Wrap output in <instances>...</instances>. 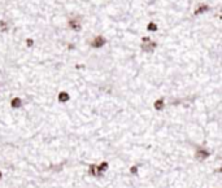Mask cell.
Returning <instances> with one entry per match:
<instances>
[{
    "mask_svg": "<svg viewBox=\"0 0 222 188\" xmlns=\"http://www.w3.org/2000/svg\"><path fill=\"white\" fill-rule=\"evenodd\" d=\"M156 47H157V44L155 42H152L150 38H146V36L143 38V40H142V49L143 51L152 52L153 49H156Z\"/></svg>",
    "mask_w": 222,
    "mask_h": 188,
    "instance_id": "6da1fadb",
    "label": "cell"
},
{
    "mask_svg": "<svg viewBox=\"0 0 222 188\" xmlns=\"http://www.w3.org/2000/svg\"><path fill=\"white\" fill-rule=\"evenodd\" d=\"M210 157V152L205 148H199L196 149L195 152V158L197 160V161H204V160L209 158Z\"/></svg>",
    "mask_w": 222,
    "mask_h": 188,
    "instance_id": "7a4b0ae2",
    "label": "cell"
},
{
    "mask_svg": "<svg viewBox=\"0 0 222 188\" xmlns=\"http://www.w3.org/2000/svg\"><path fill=\"white\" fill-rule=\"evenodd\" d=\"M89 173L91 174L92 176H95V178H100V176H103V173H101L100 170H99V167H98V165H90V167H89Z\"/></svg>",
    "mask_w": 222,
    "mask_h": 188,
    "instance_id": "3957f363",
    "label": "cell"
},
{
    "mask_svg": "<svg viewBox=\"0 0 222 188\" xmlns=\"http://www.w3.org/2000/svg\"><path fill=\"white\" fill-rule=\"evenodd\" d=\"M107 43V40H105L103 36H96V38L92 40V43H91V45L94 48H100V47H103V45Z\"/></svg>",
    "mask_w": 222,
    "mask_h": 188,
    "instance_id": "277c9868",
    "label": "cell"
},
{
    "mask_svg": "<svg viewBox=\"0 0 222 188\" xmlns=\"http://www.w3.org/2000/svg\"><path fill=\"white\" fill-rule=\"evenodd\" d=\"M22 100L20 99V97H15V99H12V101H11V107L12 108H15V109H20L21 107H22Z\"/></svg>",
    "mask_w": 222,
    "mask_h": 188,
    "instance_id": "5b68a950",
    "label": "cell"
},
{
    "mask_svg": "<svg viewBox=\"0 0 222 188\" xmlns=\"http://www.w3.org/2000/svg\"><path fill=\"white\" fill-rule=\"evenodd\" d=\"M69 26H70L73 30H77V31L81 30V22L77 21L76 18H74V20H70V22H69Z\"/></svg>",
    "mask_w": 222,
    "mask_h": 188,
    "instance_id": "8992f818",
    "label": "cell"
},
{
    "mask_svg": "<svg viewBox=\"0 0 222 188\" xmlns=\"http://www.w3.org/2000/svg\"><path fill=\"white\" fill-rule=\"evenodd\" d=\"M153 107H155V109H156V110H163V109L165 108V101H164L163 99H159V100H156Z\"/></svg>",
    "mask_w": 222,
    "mask_h": 188,
    "instance_id": "52a82bcc",
    "label": "cell"
},
{
    "mask_svg": "<svg viewBox=\"0 0 222 188\" xmlns=\"http://www.w3.org/2000/svg\"><path fill=\"white\" fill-rule=\"evenodd\" d=\"M98 167H99V170L104 174L105 171L108 170V167H109V163H108L107 161H103V162H100V163L98 165Z\"/></svg>",
    "mask_w": 222,
    "mask_h": 188,
    "instance_id": "ba28073f",
    "label": "cell"
},
{
    "mask_svg": "<svg viewBox=\"0 0 222 188\" xmlns=\"http://www.w3.org/2000/svg\"><path fill=\"white\" fill-rule=\"evenodd\" d=\"M68 100H69V95L66 92H64L62 91V92L59 94V101L60 103H65V101H68Z\"/></svg>",
    "mask_w": 222,
    "mask_h": 188,
    "instance_id": "9c48e42d",
    "label": "cell"
},
{
    "mask_svg": "<svg viewBox=\"0 0 222 188\" xmlns=\"http://www.w3.org/2000/svg\"><path fill=\"white\" fill-rule=\"evenodd\" d=\"M8 29V25H7V22H4V21H0V31H5Z\"/></svg>",
    "mask_w": 222,
    "mask_h": 188,
    "instance_id": "30bf717a",
    "label": "cell"
},
{
    "mask_svg": "<svg viewBox=\"0 0 222 188\" xmlns=\"http://www.w3.org/2000/svg\"><path fill=\"white\" fill-rule=\"evenodd\" d=\"M205 11H208V7H207V5L199 7V9L196 11V15H199V13H203V12H205Z\"/></svg>",
    "mask_w": 222,
    "mask_h": 188,
    "instance_id": "8fae6325",
    "label": "cell"
},
{
    "mask_svg": "<svg viewBox=\"0 0 222 188\" xmlns=\"http://www.w3.org/2000/svg\"><path fill=\"white\" fill-rule=\"evenodd\" d=\"M138 169H139V167H138L136 165H134V166H131V167H130V173L135 175V174H138Z\"/></svg>",
    "mask_w": 222,
    "mask_h": 188,
    "instance_id": "7c38bea8",
    "label": "cell"
},
{
    "mask_svg": "<svg viewBox=\"0 0 222 188\" xmlns=\"http://www.w3.org/2000/svg\"><path fill=\"white\" fill-rule=\"evenodd\" d=\"M156 29H157V26H156L155 24H150V25H148V30H151V31H156Z\"/></svg>",
    "mask_w": 222,
    "mask_h": 188,
    "instance_id": "4fadbf2b",
    "label": "cell"
},
{
    "mask_svg": "<svg viewBox=\"0 0 222 188\" xmlns=\"http://www.w3.org/2000/svg\"><path fill=\"white\" fill-rule=\"evenodd\" d=\"M27 45H33V40H27Z\"/></svg>",
    "mask_w": 222,
    "mask_h": 188,
    "instance_id": "5bb4252c",
    "label": "cell"
},
{
    "mask_svg": "<svg viewBox=\"0 0 222 188\" xmlns=\"http://www.w3.org/2000/svg\"><path fill=\"white\" fill-rule=\"evenodd\" d=\"M2 178H3V173L0 171V179H2Z\"/></svg>",
    "mask_w": 222,
    "mask_h": 188,
    "instance_id": "9a60e30c",
    "label": "cell"
}]
</instances>
